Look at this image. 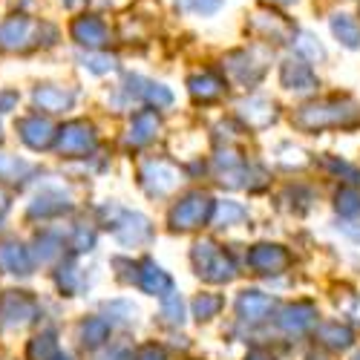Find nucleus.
I'll use <instances>...</instances> for the list:
<instances>
[{"instance_id": "nucleus-1", "label": "nucleus", "mask_w": 360, "mask_h": 360, "mask_svg": "<svg viewBox=\"0 0 360 360\" xmlns=\"http://www.w3.org/2000/svg\"><path fill=\"white\" fill-rule=\"evenodd\" d=\"M360 122V110L349 98H328L317 104L300 107L294 124L300 130H326V127H354Z\"/></svg>"}, {"instance_id": "nucleus-2", "label": "nucleus", "mask_w": 360, "mask_h": 360, "mask_svg": "<svg viewBox=\"0 0 360 360\" xmlns=\"http://www.w3.org/2000/svg\"><path fill=\"white\" fill-rule=\"evenodd\" d=\"M46 23H38L26 15H12L0 23V49L6 52H23L41 44V35L46 32Z\"/></svg>"}, {"instance_id": "nucleus-3", "label": "nucleus", "mask_w": 360, "mask_h": 360, "mask_svg": "<svg viewBox=\"0 0 360 360\" xmlns=\"http://www.w3.org/2000/svg\"><path fill=\"white\" fill-rule=\"evenodd\" d=\"M225 72L243 86H254L265 75V61H259V49H236L225 58Z\"/></svg>"}, {"instance_id": "nucleus-4", "label": "nucleus", "mask_w": 360, "mask_h": 360, "mask_svg": "<svg viewBox=\"0 0 360 360\" xmlns=\"http://www.w3.org/2000/svg\"><path fill=\"white\" fill-rule=\"evenodd\" d=\"M70 32H72V41L78 46H86L89 52L104 49L107 41H110V29H107V23L98 15H81V18H75L72 26H70Z\"/></svg>"}, {"instance_id": "nucleus-5", "label": "nucleus", "mask_w": 360, "mask_h": 360, "mask_svg": "<svg viewBox=\"0 0 360 360\" xmlns=\"http://www.w3.org/2000/svg\"><path fill=\"white\" fill-rule=\"evenodd\" d=\"M251 29H254L257 35L274 41V44H288V41H294V35H297L294 23H291L288 18H283V15H274L271 9L254 12V15H251Z\"/></svg>"}, {"instance_id": "nucleus-6", "label": "nucleus", "mask_w": 360, "mask_h": 360, "mask_svg": "<svg viewBox=\"0 0 360 360\" xmlns=\"http://www.w3.org/2000/svg\"><path fill=\"white\" fill-rule=\"evenodd\" d=\"M93 147H96V130L84 122H72L58 133V150L64 156H86Z\"/></svg>"}, {"instance_id": "nucleus-7", "label": "nucleus", "mask_w": 360, "mask_h": 360, "mask_svg": "<svg viewBox=\"0 0 360 360\" xmlns=\"http://www.w3.org/2000/svg\"><path fill=\"white\" fill-rule=\"evenodd\" d=\"M211 207H214L211 199L202 196V193H193V196H188L185 202H179V207L170 214V222H173V228H179V231L196 228V225H202V222L207 219Z\"/></svg>"}, {"instance_id": "nucleus-8", "label": "nucleus", "mask_w": 360, "mask_h": 360, "mask_svg": "<svg viewBox=\"0 0 360 360\" xmlns=\"http://www.w3.org/2000/svg\"><path fill=\"white\" fill-rule=\"evenodd\" d=\"M280 81L285 89H294V93H309V89L317 86V78L311 72V67L303 61V58H285L280 67Z\"/></svg>"}, {"instance_id": "nucleus-9", "label": "nucleus", "mask_w": 360, "mask_h": 360, "mask_svg": "<svg viewBox=\"0 0 360 360\" xmlns=\"http://www.w3.org/2000/svg\"><path fill=\"white\" fill-rule=\"evenodd\" d=\"M239 115L248 127H268L271 122H277V110L271 101L265 98H248V101H239Z\"/></svg>"}, {"instance_id": "nucleus-10", "label": "nucleus", "mask_w": 360, "mask_h": 360, "mask_svg": "<svg viewBox=\"0 0 360 360\" xmlns=\"http://www.w3.org/2000/svg\"><path fill=\"white\" fill-rule=\"evenodd\" d=\"M18 130H20V139L32 147V150H44V147H49V141H52V124L46 122V118H41V115H29V118H23V122L18 124Z\"/></svg>"}, {"instance_id": "nucleus-11", "label": "nucleus", "mask_w": 360, "mask_h": 360, "mask_svg": "<svg viewBox=\"0 0 360 360\" xmlns=\"http://www.w3.org/2000/svg\"><path fill=\"white\" fill-rule=\"evenodd\" d=\"M188 89H191V96H193L196 101L211 104V101H217V98L222 96L225 84H222L219 75H214L211 70H205V72H199V75H193V78L188 81Z\"/></svg>"}, {"instance_id": "nucleus-12", "label": "nucleus", "mask_w": 360, "mask_h": 360, "mask_svg": "<svg viewBox=\"0 0 360 360\" xmlns=\"http://www.w3.org/2000/svg\"><path fill=\"white\" fill-rule=\"evenodd\" d=\"M35 104L46 112H61V110H70L75 96L70 93V89H61V86H52V84H44L35 89Z\"/></svg>"}, {"instance_id": "nucleus-13", "label": "nucleus", "mask_w": 360, "mask_h": 360, "mask_svg": "<svg viewBox=\"0 0 360 360\" xmlns=\"http://www.w3.org/2000/svg\"><path fill=\"white\" fill-rule=\"evenodd\" d=\"M159 130V115L156 112H150V110H144V112H139L136 118H133V124H130V144L133 147H139V144H144V141H150L153 139V133Z\"/></svg>"}, {"instance_id": "nucleus-14", "label": "nucleus", "mask_w": 360, "mask_h": 360, "mask_svg": "<svg viewBox=\"0 0 360 360\" xmlns=\"http://www.w3.org/2000/svg\"><path fill=\"white\" fill-rule=\"evenodd\" d=\"M332 32H335V38L343 46H349V49H357L360 46V23H357V18H352V15H335L332 18Z\"/></svg>"}, {"instance_id": "nucleus-15", "label": "nucleus", "mask_w": 360, "mask_h": 360, "mask_svg": "<svg viewBox=\"0 0 360 360\" xmlns=\"http://www.w3.org/2000/svg\"><path fill=\"white\" fill-rule=\"evenodd\" d=\"M144 173H153V182H159V185H153L150 193H167V191H173L179 185V173L167 162H150L144 167Z\"/></svg>"}, {"instance_id": "nucleus-16", "label": "nucleus", "mask_w": 360, "mask_h": 360, "mask_svg": "<svg viewBox=\"0 0 360 360\" xmlns=\"http://www.w3.org/2000/svg\"><path fill=\"white\" fill-rule=\"evenodd\" d=\"M283 265L285 262V254L277 248V245H259L254 254H251V265L254 268H274V265Z\"/></svg>"}, {"instance_id": "nucleus-17", "label": "nucleus", "mask_w": 360, "mask_h": 360, "mask_svg": "<svg viewBox=\"0 0 360 360\" xmlns=\"http://www.w3.org/2000/svg\"><path fill=\"white\" fill-rule=\"evenodd\" d=\"M225 0H176V6L188 15H214Z\"/></svg>"}, {"instance_id": "nucleus-18", "label": "nucleus", "mask_w": 360, "mask_h": 360, "mask_svg": "<svg viewBox=\"0 0 360 360\" xmlns=\"http://www.w3.org/2000/svg\"><path fill=\"white\" fill-rule=\"evenodd\" d=\"M259 309H268V300H265V297H259L257 291H251V294H245L243 300H239V311H243V314L259 317Z\"/></svg>"}, {"instance_id": "nucleus-19", "label": "nucleus", "mask_w": 360, "mask_h": 360, "mask_svg": "<svg viewBox=\"0 0 360 360\" xmlns=\"http://www.w3.org/2000/svg\"><path fill=\"white\" fill-rule=\"evenodd\" d=\"M115 55H86L84 58V67L86 70H93V72H110L115 70Z\"/></svg>"}, {"instance_id": "nucleus-20", "label": "nucleus", "mask_w": 360, "mask_h": 360, "mask_svg": "<svg viewBox=\"0 0 360 360\" xmlns=\"http://www.w3.org/2000/svg\"><path fill=\"white\" fill-rule=\"evenodd\" d=\"M297 49L300 52H303L306 58H309V61H323V58H326V52H323V46L320 44H314V38L311 35H300V41H297Z\"/></svg>"}, {"instance_id": "nucleus-21", "label": "nucleus", "mask_w": 360, "mask_h": 360, "mask_svg": "<svg viewBox=\"0 0 360 360\" xmlns=\"http://www.w3.org/2000/svg\"><path fill=\"white\" fill-rule=\"evenodd\" d=\"M338 199H343V205L338 202V207H343V214H354V211H360V196H357L354 191H340Z\"/></svg>"}, {"instance_id": "nucleus-22", "label": "nucleus", "mask_w": 360, "mask_h": 360, "mask_svg": "<svg viewBox=\"0 0 360 360\" xmlns=\"http://www.w3.org/2000/svg\"><path fill=\"white\" fill-rule=\"evenodd\" d=\"M217 309H219V300H199V303H196V314H199V320H207Z\"/></svg>"}, {"instance_id": "nucleus-23", "label": "nucleus", "mask_w": 360, "mask_h": 360, "mask_svg": "<svg viewBox=\"0 0 360 360\" xmlns=\"http://www.w3.org/2000/svg\"><path fill=\"white\" fill-rule=\"evenodd\" d=\"M15 104H18V93H12V89L0 93V112H9Z\"/></svg>"}, {"instance_id": "nucleus-24", "label": "nucleus", "mask_w": 360, "mask_h": 360, "mask_svg": "<svg viewBox=\"0 0 360 360\" xmlns=\"http://www.w3.org/2000/svg\"><path fill=\"white\" fill-rule=\"evenodd\" d=\"M265 4H271V6H288V4H297V0H265Z\"/></svg>"}, {"instance_id": "nucleus-25", "label": "nucleus", "mask_w": 360, "mask_h": 360, "mask_svg": "<svg viewBox=\"0 0 360 360\" xmlns=\"http://www.w3.org/2000/svg\"><path fill=\"white\" fill-rule=\"evenodd\" d=\"M64 4H67L70 9H75V6H81V4H84V0H64Z\"/></svg>"}, {"instance_id": "nucleus-26", "label": "nucleus", "mask_w": 360, "mask_h": 360, "mask_svg": "<svg viewBox=\"0 0 360 360\" xmlns=\"http://www.w3.org/2000/svg\"><path fill=\"white\" fill-rule=\"evenodd\" d=\"M357 360H360V354H357Z\"/></svg>"}]
</instances>
